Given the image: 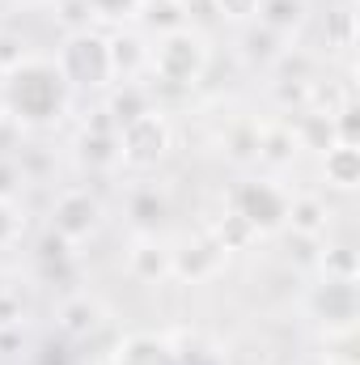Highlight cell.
Listing matches in <instances>:
<instances>
[{"label":"cell","instance_id":"cell-1","mask_svg":"<svg viewBox=\"0 0 360 365\" xmlns=\"http://www.w3.org/2000/svg\"><path fill=\"white\" fill-rule=\"evenodd\" d=\"M9 102H13V110H17L21 119L43 123V119H51V115L64 106V81H60L55 68L30 64V68H21V73L9 81Z\"/></svg>","mask_w":360,"mask_h":365},{"label":"cell","instance_id":"cell-2","mask_svg":"<svg viewBox=\"0 0 360 365\" xmlns=\"http://www.w3.org/2000/svg\"><path fill=\"white\" fill-rule=\"evenodd\" d=\"M119 365H174V357L162 344H153V340H136V344H127Z\"/></svg>","mask_w":360,"mask_h":365},{"label":"cell","instance_id":"cell-3","mask_svg":"<svg viewBox=\"0 0 360 365\" xmlns=\"http://www.w3.org/2000/svg\"><path fill=\"white\" fill-rule=\"evenodd\" d=\"M90 4L97 9V13H106V17H115V13H123V9H132L136 0H90Z\"/></svg>","mask_w":360,"mask_h":365}]
</instances>
